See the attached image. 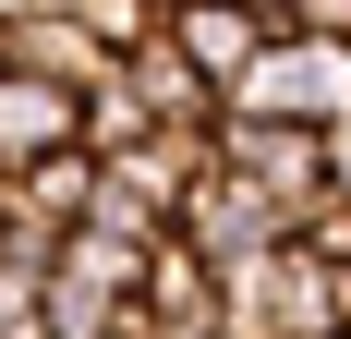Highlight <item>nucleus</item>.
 Returning <instances> with one entry per match:
<instances>
[{
    "label": "nucleus",
    "instance_id": "nucleus-3",
    "mask_svg": "<svg viewBox=\"0 0 351 339\" xmlns=\"http://www.w3.org/2000/svg\"><path fill=\"white\" fill-rule=\"evenodd\" d=\"M134 291H145V242L85 218V231L49 255V339H109V315L134 303Z\"/></svg>",
    "mask_w": 351,
    "mask_h": 339
},
{
    "label": "nucleus",
    "instance_id": "nucleus-12",
    "mask_svg": "<svg viewBox=\"0 0 351 339\" xmlns=\"http://www.w3.org/2000/svg\"><path fill=\"white\" fill-rule=\"evenodd\" d=\"M303 242H315L327 267H351V194H327V218H315V231H303Z\"/></svg>",
    "mask_w": 351,
    "mask_h": 339
},
{
    "label": "nucleus",
    "instance_id": "nucleus-1",
    "mask_svg": "<svg viewBox=\"0 0 351 339\" xmlns=\"http://www.w3.org/2000/svg\"><path fill=\"white\" fill-rule=\"evenodd\" d=\"M218 327L230 339H351V267L315 242H267L243 267H218Z\"/></svg>",
    "mask_w": 351,
    "mask_h": 339
},
{
    "label": "nucleus",
    "instance_id": "nucleus-15",
    "mask_svg": "<svg viewBox=\"0 0 351 339\" xmlns=\"http://www.w3.org/2000/svg\"><path fill=\"white\" fill-rule=\"evenodd\" d=\"M0 73H12V61H0Z\"/></svg>",
    "mask_w": 351,
    "mask_h": 339
},
{
    "label": "nucleus",
    "instance_id": "nucleus-10",
    "mask_svg": "<svg viewBox=\"0 0 351 339\" xmlns=\"http://www.w3.org/2000/svg\"><path fill=\"white\" fill-rule=\"evenodd\" d=\"M158 327H182V315H218V255L206 242H182V231H158L145 242V291H134Z\"/></svg>",
    "mask_w": 351,
    "mask_h": 339
},
{
    "label": "nucleus",
    "instance_id": "nucleus-7",
    "mask_svg": "<svg viewBox=\"0 0 351 339\" xmlns=\"http://www.w3.org/2000/svg\"><path fill=\"white\" fill-rule=\"evenodd\" d=\"M73 145H85V85L0 73V182H25L36 158H73Z\"/></svg>",
    "mask_w": 351,
    "mask_h": 339
},
{
    "label": "nucleus",
    "instance_id": "nucleus-11",
    "mask_svg": "<svg viewBox=\"0 0 351 339\" xmlns=\"http://www.w3.org/2000/svg\"><path fill=\"white\" fill-rule=\"evenodd\" d=\"M73 12H85V25H97L109 49H145V36L170 25V0H73Z\"/></svg>",
    "mask_w": 351,
    "mask_h": 339
},
{
    "label": "nucleus",
    "instance_id": "nucleus-5",
    "mask_svg": "<svg viewBox=\"0 0 351 339\" xmlns=\"http://www.w3.org/2000/svg\"><path fill=\"white\" fill-rule=\"evenodd\" d=\"M182 242H206L218 267H243V255L303 242V231H291V206H279V194H254L230 158H206V170H194V194H182Z\"/></svg>",
    "mask_w": 351,
    "mask_h": 339
},
{
    "label": "nucleus",
    "instance_id": "nucleus-13",
    "mask_svg": "<svg viewBox=\"0 0 351 339\" xmlns=\"http://www.w3.org/2000/svg\"><path fill=\"white\" fill-rule=\"evenodd\" d=\"M327 194H351V121H327Z\"/></svg>",
    "mask_w": 351,
    "mask_h": 339
},
{
    "label": "nucleus",
    "instance_id": "nucleus-8",
    "mask_svg": "<svg viewBox=\"0 0 351 339\" xmlns=\"http://www.w3.org/2000/svg\"><path fill=\"white\" fill-rule=\"evenodd\" d=\"M121 85L145 97V121H158V134H218V109H230L206 73H194V49H182L170 25L145 36V49H121Z\"/></svg>",
    "mask_w": 351,
    "mask_h": 339
},
{
    "label": "nucleus",
    "instance_id": "nucleus-14",
    "mask_svg": "<svg viewBox=\"0 0 351 339\" xmlns=\"http://www.w3.org/2000/svg\"><path fill=\"white\" fill-rule=\"evenodd\" d=\"M243 12H267V25H279V12H291V0H243Z\"/></svg>",
    "mask_w": 351,
    "mask_h": 339
},
{
    "label": "nucleus",
    "instance_id": "nucleus-6",
    "mask_svg": "<svg viewBox=\"0 0 351 339\" xmlns=\"http://www.w3.org/2000/svg\"><path fill=\"white\" fill-rule=\"evenodd\" d=\"M0 61L36 73V85H85V97H97L109 73H121V49H109L73 0H49V12H0Z\"/></svg>",
    "mask_w": 351,
    "mask_h": 339
},
{
    "label": "nucleus",
    "instance_id": "nucleus-9",
    "mask_svg": "<svg viewBox=\"0 0 351 339\" xmlns=\"http://www.w3.org/2000/svg\"><path fill=\"white\" fill-rule=\"evenodd\" d=\"M170 36L194 49V73H206L218 97H230V85L267 61V36H279V25H267V12H243V0H170Z\"/></svg>",
    "mask_w": 351,
    "mask_h": 339
},
{
    "label": "nucleus",
    "instance_id": "nucleus-2",
    "mask_svg": "<svg viewBox=\"0 0 351 339\" xmlns=\"http://www.w3.org/2000/svg\"><path fill=\"white\" fill-rule=\"evenodd\" d=\"M243 121H351V36H267V61L230 85Z\"/></svg>",
    "mask_w": 351,
    "mask_h": 339
},
{
    "label": "nucleus",
    "instance_id": "nucleus-4",
    "mask_svg": "<svg viewBox=\"0 0 351 339\" xmlns=\"http://www.w3.org/2000/svg\"><path fill=\"white\" fill-rule=\"evenodd\" d=\"M218 158L243 170L254 194H279L291 231L327 218V134H315V121H243V109H218Z\"/></svg>",
    "mask_w": 351,
    "mask_h": 339
}]
</instances>
